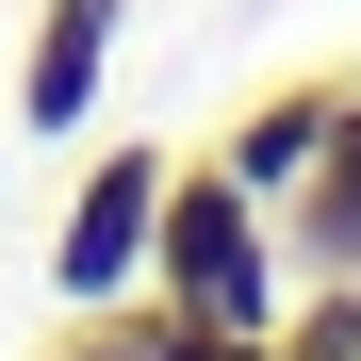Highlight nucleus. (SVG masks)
I'll list each match as a JSON object with an SVG mask.
<instances>
[{
  "instance_id": "1",
  "label": "nucleus",
  "mask_w": 361,
  "mask_h": 361,
  "mask_svg": "<svg viewBox=\"0 0 361 361\" xmlns=\"http://www.w3.org/2000/svg\"><path fill=\"white\" fill-rule=\"evenodd\" d=\"M148 295H164V312H230V329H279V295H295L279 214H263L214 148H180V164H164V214H148Z\"/></svg>"
},
{
  "instance_id": "2",
  "label": "nucleus",
  "mask_w": 361,
  "mask_h": 361,
  "mask_svg": "<svg viewBox=\"0 0 361 361\" xmlns=\"http://www.w3.org/2000/svg\"><path fill=\"white\" fill-rule=\"evenodd\" d=\"M164 164L180 148H99L66 230H49V295L66 312H115V295H148V214H164Z\"/></svg>"
},
{
  "instance_id": "3",
  "label": "nucleus",
  "mask_w": 361,
  "mask_h": 361,
  "mask_svg": "<svg viewBox=\"0 0 361 361\" xmlns=\"http://www.w3.org/2000/svg\"><path fill=\"white\" fill-rule=\"evenodd\" d=\"M115 33H132V0H33V49H17V82H0V115H17L33 148H66L115 99Z\"/></svg>"
},
{
  "instance_id": "4",
  "label": "nucleus",
  "mask_w": 361,
  "mask_h": 361,
  "mask_svg": "<svg viewBox=\"0 0 361 361\" xmlns=\"http://www.w3.org/2000/svg\"><path fill=\"white\" fill-rule=\"evenodd\" d=\"M279 263H295V279H361V82L329 99V148H312V180L279 197Z\"/></svg>"
},
{
  "instance_id": "5",
  "label": "nucleus",
  "mask_w": 361,
  "mask_h": 361,
  "mask_svg": "<svg viewBox=\"0 0 361 361\" xmlns=\"http://www.w3.org/2000/svg\"><path fill=\"white\" fill-rule=\"evenodd\" d=\"M329 99H345V66H329V82H263V99L214 132V164H230V180H247V197L279 214L295 180H312V148H329Z\"/></svg>"
},
{
  "instance_id": "6",
  "label": "nucleus",
  "mask_w": 361,
  "mask_h": 361,
  "mask_svg": "<svg viewBox=\"0 0 361 361\" xmlns=\"http://www.w3.org/2000/svg\"><path fill=\"white\" fill-rule=\"evenodd\" d=\"M279 361H361V279H312V295H279Z\"/></svg>"
},
{
  "instance_id": "7",
  "label": "nucleus",
  "mask_w": 361,
  "mask_h": 361,
  "mask_svg": "<svg viewBox=\"0 0 361 361\" xmlns=\"http://www.w3.org/2000/svg\"><path fill=\"white\" fill-rule=\"evenodd\" d=\"M33 361H148V295H115V312H66Z\"/></svg>"
},
{
  "instance_id": "8",
  "label": "nucleus",
  "mask_w": 361,
  "mask_h": 361,
  "mask_svg": "<svg viewBox=\"0 0 361 361\" xmlns=\"http://www.w3.org/2000/svg\"><path fill=\"white\" fill-rule=\"evenodd\" d=\"M0 164H17V115H0Z\"/></svg>"
}]
</instances>
